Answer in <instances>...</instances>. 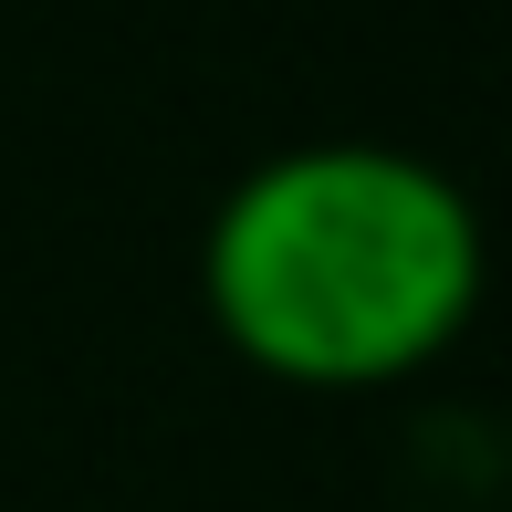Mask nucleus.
<instances>
[{"label":"nucleus","mask_w":512,"mask_h":512,"mask_svg":"<svg viewBox=\"0 0 512 512\" xmlns=\"http://www.w3.org/2000/svg\"><path fill=\"white\" fill-rule=\"evenodd\" d=\"M209 314L293 387L429 366L481 304V220L408 147H293L209 220Z\"/></svg>","instance_id":"1"}]
</instances>
